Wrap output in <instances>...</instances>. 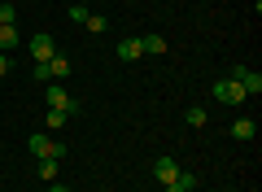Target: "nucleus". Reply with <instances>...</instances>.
Masks as SVG:
<instances>
[{
	"mask_svg": "<svg viewBox=\"0 0 262 192\" xmlns=\"http://www.w3.org/2000/svg\"><path fill=\"white\" fill-rule=\"evenodd\" d=\"M44 101H48V110H61V114H70V118L79 114V96H70L61 83H48V88H44Z\"/></svg>",
	"mask_w": 262,
	"mask_h": 192,
	"instance_id": "f257e3e1",
	"label": "nucleus"
},
{
	"mask_svg": "<svg viewBox=\"0 0 262 192\" xmlns=\"http://www.w3.org/2000/svg\"><path fill=\"white\" fill-rule=\"evenodd\" d=\"M27 148H31V153H35V157H57V162H61V157H66V144H61V140H48L44 131H35V136L27 140Z\"/></svg>",
	"mask_w": 262,
	"mask_h": 192,
	"instance_id": "f03ea898",
	"label": "nucleus"
},
{
	"mask_svg": "<svg viewBox=\"0 0 262 192\" xmlns=\"http://www.w3.org/2000/svg\"><path fill=\"white\" fill-rule=\"evenodd\" d=\"M227 79H236V83H241V92H245V96H258V92H262V74H258V70H249V66H241V61L232 66V74H227Z\"/></svg>",
	"mask_w": 262,
	"mask_h": 192,
	"instance_id": "7ed1b4c3",
	"label": "nucleus"
},
{
	"mask_svg": "<svg viewBox=\"0 0 262 192\" xmlns=\"http://www.w3.org/2000/svg\"><path fill=\"white\" fill-rule=\"evenodd\" d=\"M214 96H219L223 105H241V101H245V92H241V83H236V79H219V83H214Z\"/></svg>",
	"mask_w": 262,
	"mask_h": 192,
	"instance_id": "20e7f679",
	"label": "nucleus"
},
{
	"mask_svg": "<svg viewBox=\"0 0 262 192\" xmlns=\"http://www.w3.org/2000/svg\"><path fill=\"white\" fill-rule=\"evenodd\" d=\"M31 57H35V61H48V57L57 53V44H53V35H48V31H39V35H31Z\"/></svg>",
	"mask_w": 262,
	"mask_h": 192,
	"instance_id": "39448f33",
	"label": "nucleus"
},
{
	"mask_svg": "<svg viewBox=\"0 0 262 192\" xmlns=\"http://www.w3.org/2000/svg\"><path fill=\"white\" fill-rule=\"evenodd\" d=\"M153 175H158V183H170L179 175V162L175 157H158V162H153Z\"/></svg>",
	"mask_w": 262,
	"mask_h": 192,
	"instance_id": "423d86ee",
	"label": "nucleus"
},
{
	"mask_svg": "<svg viewBox=\"0 0 262 192\" xmlns=\"http://www.w3.org/2000/svg\"><path fill=\"white\" fill-rule=\"evenodd\" d=\"M140 39L136 35H127V39H118V61H140Z\"/></svg>",
	"mask_w": 262,
	"mask_h": 192,
	"instance_id": "0eeeda50",
	"label": "nucleus"
},
{
	"mask_svg": "<svg viewBox=\"0 0 262 192\" xmlns=\"http://www.w3.org/2000/svg\"><path fill=\"white\" fill-rule=\"evenodd\" d=\"M140 53L144 57H162V53H166V39H162V35H140Z\"/></svg>",
	"mask_w": 262,
	"mask_h": 192,
	"instance_id": "6e6552de",
	"label": "nucleus"
},
{
	"mask_svg": "<svg viewBox=\"0 0 262 192\" xmlns=\"http://www.w3.org/2000/svg\"><path fill=\"white\" fill-rule=\"evenodd\" d=\"M48 74H53V79H66V74H70V57L53 53V57H48Z\"/></svg>",
	"mask_w": 262,
	"mask_h": 192,
	"instance_id": "1a4fd4ad",
	"label": "nucleus"
},
{
	"mask_svg": "<svg viewBox=\"0 0 262 192\" xmlns=\"http://www.w3.org/2000/svg\"><path fill=\"white\" fill-rule=\"evenodd\" d=\"M57 170H61V162H57V157H39V166H35V175H39L44 183H53Z\"/></svg>",
	"mask_w": 262,
	"mask_h": 192,
	"instance_id": "9d476101",
	"label": "nucleus"
},
{
	"mask_svg": "<svg viewBox=\"0 0 262 192\" xmlns=\"http://www.w3.org/2000/svg\"><path fill=\"white\" fill-rule=\"evenodd\" d=\"M253 131H258V127H253V118H236L232 122V136L236 140H253Z\"/></svg>",
	"mask_w": 262,
	"mask_h": 192,
	"instance_id": "9b49d317",
	"label": "nucleus"
},
{
	"mask_svg": "<svg viewBox=\"0 0 262 192\" xmlns=\"http://www.w3.org/2000/svg\"><path fill=\"white\" fill-rule=\"evenodd\" d=\"M18 48V27H0V53H13Z\"/></svg>",
	"mask_w": 262,
	"mask_h": 192,
	"instance_id": "f8f14e48",
	"label": "nucleus"
},
{
	"mask_svg": "<svg viewBox=\"0 0 262 192\" xmlns=\"http://www.w3.org/2000/svg\"><path fill=\"white\" fill-rule=\"evenodd\" d=\"M44 122H48V131H61L66 122H70V114H61V110H48V114H44Z\"/></svg>",
	"mask_w": 262,
	"mask_h": 192,
	"instance_id": "ddd939ff",
	"label": "nucleus"
},
{
	"mask_svg": "<svg viewBox=\"0 0 262 192\" xmlns=\"http://www.w3.org/2000/svg\"><path fill=\"white\" fill-rule=\"evenodd\" d=\"M83 27L92 31V35H101V31H110V22H105V13H92V18H88Z\"/></svg>",
	"mask_w": 262,
	"mask_h": 192,
	"instance_id": "4468645a",
	"label": "nucleus"
},
{
	"mask_svg": "<svg viewBox=\"0 0 262 192\" xmlns=\"http://www.w3.org/2000/svg\"><path fill=\"white\" fill-rule=\"evenodd\" d=\"M13 22H18V9L5 0V5H0V27H13Z\"/></svg>",
	"mask_w": 262,
	"mask_h": 192,
	"instance_id": "2eb2a0df",
	"label": "nucleus"
},
{
	"mask_svg": "<svg viewBox=\"0 0 262 192\" xmlns=\"http://www.w3.org/2000/svg\"><path fill=\"white\" fill-rule=\"evenodd\" d=\"M188 127H206V110H201V105L188 110Z\"/></svg>",
	"mask_w": 262,
	"mask_h": 192,
	"instance_id": "dca6fc26",
	"label": "nucleus"
},
{
	"mask_svg": "<svg viewBox=\"0 0 262 192\" xmlns=\"http://www.w3.org/2000/svg\"><path fill=\"white\" fill-rule=\"evenodd\" d=\"M88 18H92V9H83V5H70V22H79V27H83Z\"/></svg>",
	"mask_w": 262,
	"mask_h": 192,
	"instance_id": "f3484780",
	"label": "nucleus"
},
{
	"mask_svg": "<svg viewBox=\"0 0 262 192\" xmlns=\"http://www.w3.org/2000/svg\"><path fill=\"white\" fill-rule=\"evenodd\" d=\"M35 79H39V83H53V74H48V61H35Z\"/></svg>",
	"mask_w": 262,
	"mask_h": 192,
	"instance_id": "a211bd4d",
	"label": "nucleus"
},
{
	"mask_svg": "<svg viewBox=\"0 0 262 192\" xmlns=\"http://www.w3.org/2000/svg\"><path fill=\"white\" fill-rule=\"evenodd\" d=\"M9 66H13V61H9V53H0V79L9 74Z\"/></svg>",
	"mask_w": 262,
	"mask_h": 192,
	"instance_id": "6ab92c4d",
	"label": "nucleus"
},
{
	"mask_svg": "<svg viewBox=\"0 0 262 192\" xmlns=\"http://www.w3.org/2000/svg\"><path fill=\"white\" fill-rule=\"evenodd\" d=\"M48 192H70V188H66V183H53V188H48Z\"/></svg>",
	"mask_w": 262,
	"mask_h": 192,
	"instance_id": "aec40b11",
	"label": "nucleus"
}]
</instances>
